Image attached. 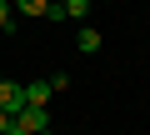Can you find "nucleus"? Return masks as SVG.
Returning a JSON list of instances; mask_svg holds the SVG:
<instances>
[{
  "label": "nucleus",
  "mask_w": 150,
  "mask_h": 135,
  "mask_svg": "<svg viewBox=\"0 0 150 135\" xmlns=\"http://www.w3.org/2000/svg\"><path fill=\"white\" fill-rule=\"evenodd\" d=\"M45 130H50L45 105H20V110H15V120H10V135H45Z\"/></svg>",
  "instance_id": "f257e3e1"
},
{
  "label": "nucleus",
  "mask_w": 150,
  "mask_h": 135,
  "mask_svg": "<svg viewBox=\"0 0 150 135\" xmlns=\"http://www.w3.org/2000/svg\"><path fill=\"white\" fill-rule=\"evenodd\" d=\"M25 105V85H15V80H5V75H0V110H20Z\"/></svg>",
  "instance_id": "f03ea898"
},
{
  "label": "nucleus",
  "mask_w": 150,
  "mask_h": 135,
  "mask_svg": "<svg viewBox=\"0 0 150 135\" xmlns=\"http://www.w3.org/2000/svg\"><path fill=\"white\" fill-rule=\"evenodd\" d=\"M75 45H80V55H95V50L105 45V35H100L95 25H85V20H80V40H75Z\"/></svg>",
  "instance_id": "7ed1b4c3"
},
{
  "label": "nucleus",
  "mask_w": 150,
  "mask_h": 135,
  "mask_svg": "<svg viewBox=\"0 0 150 135\" xmlns=\"http://www.w3.org/2000/svg\"><path fill=\"white\" fill-rule=\"evenodd\" d=\"M50 95H55L50 80H30V85H25V105H50Z\"/></svg>",
  "instance_id": "20e7f679"
},
{
  "label": "nucleus",
  "mask_w": 150,
  "mask_h": 135,
  "mask_svg": "<svg viewBox=\"0 0 150 135\" xmlns=\"http://www.w3.org/2000/svg\"><path fill=\"white\" fill-rule=\"evenodd\" d=\"M65 15H70V20H85V15H90V0H65Z\"/></svg>",
  "instance_id": "39448f33"
},
{
  "label": "nucleus",
  "mask_w": 150,
  "mask_h": 135,
  "mask_svg": "<svg viewBox=\"0 0 150 135\" xmlns=\"http://www.w3.org/2000/svg\"><path fill=\"white\" fill-rule=\"evenodd\" d=\"M15 15H45V0H15Z\"/></svg>",
  "instance_id": "423d86ee"
},
{
  "label": "nucleus",
  "mask_w": 150,
  "mask_h": 135,
  "mask_svg": "<svg viewBox=\"0 0 150 135\" xmlns=\"http://www.w3.org/2000/svg\"><path fill=\"white\" fill-rule=\"evenodd\" d=\"M15 25V0H0V30Z\"/></svg>",
  "instance_id": "0eeeda50"
},
{
  "label": "nucleus",
  "mask_w": 150,
  "mask_h": 135,
  "mask_svg": "<svg viewBox=\"0 0 150 135\" xmlns=\"http://www.w3.org/2000/svg\"><path fill=\"white\" fill-rule=\"evenodd\" d=\"M45 20H70L65 15V0H45Z\"/></svg>",
  "instance_id": "6e6552de"
},
{
  "label": "nucleus",
  "mask_w": 150,
  "mask_h": 135,
  "mask_svg": "<svg viewBox=\"0 0 150 135\" xmlns=\"http://www.w3.org/2000/svg\"><path fill=\"white\" fill-rule=\"evenodd\" d=\"M10 120H15L10 110H0V135H10Z\"/></svg>",
  "instance_id": "1a4fd4ad"
}]
</instances>
